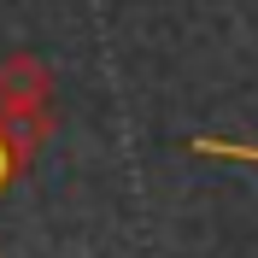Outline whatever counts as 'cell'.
I'll return each instance as SVG.
<instances>
[]
</instances>
